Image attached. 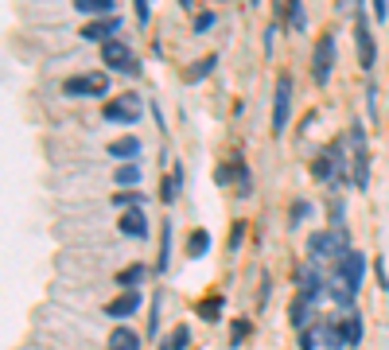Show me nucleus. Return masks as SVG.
I'll return each mask as SVG.
<instances>
[{"label": "nucleus", "instance_id": "1", "mask_svg": "<svg viewBox=\"0 0 389 350\" xmlns=\"http://www.w3.org/2000/svg\"><path fill=\"white\" fill-rule=\"evenodd\" d=\"M312 175L323 187L350 183V136H335V141L312 160Z\"/></svg>", "mask_w": 389, "mask_h": 350}, {"label": "nucleus", "instance_id": "2", "mask_svg": "<svg viewBox=\"0 0 389 350\" xmlns=\"http://www.w3.org/2000/svg\"><path fill=\"white\" fill-rule=\"evenodd\" d=\"M347 136H350V187L366 191V187H370V152H366V129H362V121H355Z\"/></svg>", "mask_w": 389, "mask_h": 350}, {"label": "nucleus", "instance_id": "3", "mask_svg": "<svg viewBox=\"0 0 389 350\" xmlns=\"http://www.w3.org/2000/svg\"><path fill=\"white\" fill-rule=\"evenodd\" d=\"M331 276H335V280L343 284L350 296H358V288H362V280H366V257H362V249H355V245H350V249L343 253L335 265H331Z\"/></svg>", "mask_w": 389, "mask_h": 350}, {"label": "nucleus", "instance_id": "4", "mask_svg": "<svg viewBox=\"0 0 389 350\" xmlns=\"http://www.w3.org/2000/svg\"><path fill=\"white\" fill-rule=\"evenodd\" d=\"M350 245H347V233H338V230H315L312 238H308V253H312V261L315 265H335L343 253H347Z\"/></svg>", "mask_w": 389, "mask_h": 350}, {"label": "nucleus", "instance_id": "5", "mask_svg": "<svg viewBox=\"0 0 389 350\" xmlns=\"http://www.w3.org/2000/svg\"><path fill=\"white\" fill-rule=\"evenodd\" d=\"M102 63H105V70H117V74H140V63H136V55H133V47L128 43H121V39H110V43H102Z\"/></svg>", "mask_w": 389, "mask_h": 350}, {"label": "nucleus", "instance_id": "6", "mask_svg": "<svg viewBox=\"0 0 389 350\" xmlns=\"http://www.w3.org/2000/svg\"><path fill=\"white\" fill-rule=\"evenodd\" d=\"M62 93H67V98H102V93H110V74H102V70L74 74V78L62 82Z\"/></svg>", "mask_w": 389, "mask_h": 350}, {"label": "nucleus", "instance_id": "7", "mask_svg": "<svg viewBox=\"0 0 389 350\" xmlns=\"http://www.w3.org/2000/svg\"><path fill=\"white\" fill-rule=\"evenodd\" d=\"M140 113H144V105H140V98H136V93L110 98V101H105V109H102V117L110 121V125H136V121H140Z\"/></svg>", "mask_w": 389, "mask_h": 350}, {"label": "nucleus", "instance_id": "8", "mask_svg": "<svg viewBox=\"0 0 389 350\" xmlns=\"http://www.w3.org/2000/svg\"><path fill=\"white\" fill-rule=\"evenodd\" d=\"M288 113H292V74L280 70L277 74V98H272V133H284L288 129Z\"/></svg>", "mask_w": 389, "mask_h": 350}, {"label": "nucleus", "instance_id": "9", "mask_svg": "<svg viewBox=\"0 0 389 350\" xmlns=\"http://www.w3.org/2000/svg\"><path fill=\"white\" fill-rule=\"evenodd\" d=\"M331 67H335V35L327 32V35L315 39V51H312V78H315V86H327Z\"/></svg>", "mask_w": 389, "mask_h": 350}, {"label": "nucleus", "instance_id": "10", "mask_svg": "<svg viewBox=\"0 0 389 350\" xmlns=\"http://www.w3.org/2000/svg\"><path fill=\"white\" fill-rule=\"evenodd\" d=\"M296 288H300V296H304L308 304H315V300L327 296V276H319V265H315V261H308V265L296 273Z\"/></svg>", "mask_w": 389, "mask_h": 350}, {"label": "nucleus", "instance_id": "11", "mask_svg": "<svg viewBox=\"0 0 389 350\" xmlns=\"http://www.w3.org/2000/svg\"><path fill=\"white\" fill-rule=\"evenodd\" d=\"M355 51H358V67L374 70V63H378V47H374V35H370V24H366L362 8H358V20H355Z\"/></svg>", "mask_w": 389, "mask_h": 350}, {"label": "nucleus", "instance_id": "12", "mask_svg": "<svg viewBox=\"0 0 389 350\" xmlns=\"http://www.w3.org/2000/svg\"><path fill=\"white\" fill-rule=\"evenodd\" d=\"M117 27H121V16L90 20V24L82 27V39H90V43H110V39H117Z\"/></svg>", "mask_w": 389, "mask_h": 350}, {"label": "nucleus", "instance_id": "13", "mask_svg": "<svg viewBox=\"0 0 389 350\" xmlns=\"http://www.w3.org/2000/svg\"><path fill=\"white\" fill-rule=\"evenodd\" d=\"M133 311H140V288H128L125 296L105 304V316H113V319H128Z\"/></svg>", "mask_w": 389, "mask_h": 350}, {"label": "nucleus", "instance_id": "14", "mask_svg": "<svg viewBox=\"0 0 389 350\" xmlns=\"http://www.w3.org/2000/svg\"><path fill=\"white\" fill-rule=\"evenodd\" d=\"M121 233H125V238H148V218H144V207H133V210H125V214H121Z\"/></svg>", "mask_w": 389, "mask_h": 350}, {"label": "nucleus", "instance_id": "15", "mask_svg": "<svg viewBox=\"0 0 389 350\" xmlns=\"http://www.w3.org/2000/svg\"><path fill=\"white\" fill-rule=\"evenodd\" d=\"M319 342H323V350H343V346H347L343 319H338V323H319Z\"/></svg>", "mask_w": 389, "mask_h": 350}, {"label": "nucleus", "instance_id": "16", "mask_svg": "<svg viewBox=\"0 0 389 350\" xmlns=\"http://www.w3.org/2000/svg\"><path fill=\"white\" fill-rule=\"evenodd\" d=\"M110 156L113 160H136L140 156V141H136V136H121V141H110Z\"/></svg>", "mask_w": 389, "mask_h": 350}, {"label": "nucleus", "instance_id": "17", "mask_svg": "<svg viewBox=\"0 0 389 350\" xmlns=\"http://www.w3.org/2000/svg\"><path fill=\"white\" fill-rule=\"evenodd\" d=\"M74 8L82 12V16H113V8H117V4H113V0H74Z\"/></svg>", "mask_w": 389, "mask_h": 350}, {"label": "nucleus", "instance_id": "18", "mask_svg": "<svg viewBox=\"0 0 389 350\" xmlns=\"http://www.w3.org/2000/svg\"><path fill=\"white\" fill-rule=\"evenodd\" d=\"M113 183H117L121 191H136V183H140V164H121L117 175H113Z\"/></svg>", "mask_w": 389, "mask_h": 350}, {"label": "nucleus", "instance_id": "19", "mask_svg": "<svg viewBox=\"0 0 389 350\" xmlns=\"http://www.w3.org/2000/svg\"><path fill=\"white\" fill-rule=\"evenodd\" d=\"M110 350H140V335L128 331V327H117L110 335Z\"/></svg>", "mask_w": 389, "mask_h": 350}, {"label": "nucleus", "instance_id": "20", "mask_svg": "<svg viewBox=\"0 0 389 350\" xmlns=\"http://www.w3.org/2000/svg\"><path fill=\"white\" fill-rule=\"evenodd\" d=\"M234 179H237V195L249 199V195H253V175H249V167H246L242 156H234Z\"/></svg>", "mask_w": 389, "mask_h": 350}, {"label": "nucleus", "instance_id": "21", "mask_svg": "<svg viewBox=\"0 0 389 350\" xmlns=\"http://www.w3.org/2000/svg\"><path fill=\"white\" fill-rule=\"evenodd\" d=\"M160 261H156V273H168V265H171V218H164V226H160Z\"/></svg>", "mask_w": 389, "mask_h": 350}, {"label": "nucleus", "instance_id": "22", "mask_svg": "<svg viewBox=\"0 0 389 350\" xmlns=\"http://www.w3.org/2000/svg\"><path fill=\"white\" fill-rule=\"evenodd\" d=\"M343 335H347V346H358V342H362V319H358V311H347V316H343Z\"/></svg>", "mask_w": 389, "mask_h": 350}, {"label": "nucleus", "instance_id": "23", "mask_svg": "<svg viewBox=\"0 0 389 350\" xmlns=\"http://www.w3.org/2000/svg\"><path fill=\"white\" fill-rule=\"evenodd\" d=\"M179 183H183V171H179V167H171V175H164L160 199H164V202H176V199H179Z\"/></svg>", "mask_w": 389, "mask_h": 350}, {"label": "nucleus", "instance_id": "24", "mask_svg": "<svg viewBox=\"0 0 389 350\" xmlns=\"http://www.w3.org/2000/svg\"><path fill=\"white\" fill-rule=\"evenodd\" d=\"M308 316H312V304H308L304 296H296V300H292V308H288L292 327H300V331H304V327H308Z\"/></svg>", "mask_w": 389, "mask_h": 350}, {"label": "nucleus", "instance_id": "25", "mask_svg": "<svg viewBox=\"0 0 389 350\" xmlns=\"http://www.w3.org/2000/svg\"><path fill=\"white\" fill-rule=\"evenodd\" d=\"M144 276H148V265H128V268H121V276H117V284L121 288H136V284L144 280Z\"/></svg>", "mask_w": 389, "mask_h": 350}, {"label": "nucleus", "instance_id": "26", "mask_svg": "<svg viewBox=\"0 0 389 350\" xmlns=\"http://www.w3.org/2000/svg\"><path fill=\"white\" fill-rule=\"evenodd\" d=\"M206 249H211V233H206V230H194L191 242H187V257H203Z\"/></svg>", "mask_w": 389, "mask_h": 350}, {"label": "nucleus", "instance_id": "27", "mask_svg": "<svg viewBox=\"0 0 389 350\" xmlns=\"http://www.w3.org/2000/svg\"><path fill=\"white\" fill-rule=\"evenodd\" d=\"M164 346H168V350H187V346H191V327L179 323L176 331L168 335V342H164Z\"/></svg>", "mask_w": 389, "mask_h": 350}, {"label": "nucleus", "instance_id": "28", "mask_svg": "<svg viewBox=\"0 0 389 350\" xmlns=\"http://www.w3.org/2000/svg\"><path fill=\"white\" fill-rule=\"evenodd\" d=\"M284 12H288V27H292V32H304V4H300V0H284Z\"/></svg>", "mask_w": 389, "mask_h": 350}, {"label": "nucleus", "instance_id": "29", "mask_svg": "<svg viewBox=\"0 0 389 350\" xmlns=\"http://www.w3.org/2000/svg\"><path fill=\"white\" fill-rule=\"evenodd\" d=\"M194 311H199L206 323H214V319L222 316V300H218V296H206V300H199V308H194Z\"/></svg>", "mask_w": 389, "mask_h": 350}, {"label": "nucleus", "instance_id": "30", "mask_svg": "<svg viewBox=\"0 0 389 350\" xmlns=\"http://www.w3.org/2000/svg\"><path fill=\"white\" fill-rule=\"evenodd\" d=\"M113 207H125V210L144 207V195L140 191H121V195H113Z\"/></svg>", "mask_w": 389, "mask_h": 350}, {"label": "nucleus", "instance_id": "31", "mask_svg": "<svg viewBox=\"0 0 389 350\" xmlns=\"http://www.w3.org/2000/svg\"><path fill=\"white\" fill-rule=\"evenodd\" d=\"M249 331H253V327H249V319H234V327H230V342H234V346H237V342H246Z\"/></svg>", "mask_w": 389, "mask_h": 350}, {"label": "nucleus", "instance_id": "32", "mask_svg": "<svg viewBox=\"0 0 389 350\" xmlns=\"http://www.w3.org/2000/svg\"><path fill=\"white\" fill-rule=\"evenodd\" d=\"M214 58H218V55H206L203 63H199V67H191V70H187V82H194V78L211 74V70H214Z\"/></svg>", "mask_w": 389, "mask_h": 350}, {"label": "nucleus", "instance_id": "33", "mask_svg": "<svg viewBox=\"0 0 389 350\" xmlns=\"http://www.w3.org/2000/svg\"><path fill=\"white\" fill-rule=\"evenodd\" d=\"M304 218H312V202H308V199H296V202H292V226H300Z\"/></svg>", "mask_w": 389, "mask_h": 350}, {"label": "nucleus", "instance_id": "34", "mask_svg": "<svg viewBox=\"0 0 389 350\" xmlns=\"http://www.w3.org/2000/svg\"><path fill=\"white\" fill-rule=\"evenodd\" d=\"M214 20H218V16H214V12H199V16H194V35L211 32V27H214Z\"/></svg>", "mask_w": 389, "mask_h": 350}, {"label": "nucleus", "instance_id": "35", "mask_svg": "<svg viewBox=\"0 0 389 350\" xmlns=\"http://www.w3.org/2000/svg\"><path fill=\"white\" fill-rule=\"evenodd\" d=\"M160 304H164V296H152V316H148V331H156V327H160Z\"/></svg>", "mask_w": 389, "mask_h": 350}, {"label": "nucleus", "instance_id": "36", "mask_svg": "<svg viewBox=\"0 0 389 350\" xmlns=\"http://www.w3.org/2000/svg\"><path fill=\"white\" fill-rule=\"evenodd\" d=\"M242 238H246V222H237L234 230H230V249H237V245H242Z\"/></svg>", "mask_w": 389, "mask_h": 350}, {"label": "nucleus", "instance_id": "37", "mask_svg": "<svg viewBox=\"0 0 389 350\" xmlns=\"http://www.w3.org/2000/svg\"><path fill=\"white\" fill-rule=\"evenodd\" d=\"M374 20H378V24H385V20H389V4H385V0H374Z\"/></svg>", "mask_w": 389, "mask_h": 350}, {"label": "nucleus", "instance_id": "38", "mask_svg": "<svg viewBox=\"0 0 389 350\" xmlns=\"http://www.w3.org/2000/svg\"><path fill=\"white\" fill-rule=\"evenodd\" d=\"M133 8H136V20H140V27L148 24V0H133Z\"/></svg>", "mask_w": 389, "mask_h": 350}, {"label": "nucleus", "instance_id": "39", "mask_svg": "<svg viewBox=\"0 0 389 350\" xmlns=\"http://www.w3.org/2000/svg\"><path fill=\"white\" fill-rule=\"evenodd\" d=\"M214 183H222V187L230 183V167H218V171H214Z\"/></svg>", "mask_w": 389, "mask_h": 350}, {"label": "nucleus", "instance_id": "40", "mask_svg": "<svg viewBox=\"0 0 389 350\" xmlns=\"http://www.w3.org/2000/svg\"><path fill=\"white\" fill-rule=\"evenodd\" d=\"M176 4H179V8H191V4H194V0H176Z\"/></svg>", "mask_w": 389, "mask_h": 350}, {"label": "nucleus", "instance_id": "41", "mask_svg": "<svg viewBox=\"0 0 389 350\" xmlns=\"http://www.w3.org/2000/svg\"><path fill=\"white\" fill-rule=\"evenodd\" d=\"M350 4H355V0H350ZM358 8H362V0H358Z\"/></svg>", "mask_w": 389, "mask_h": 350}, {"label": "nucleus", "instance_id": "42", "mask_svg": "<svg viewBox=\"0 0 389 350\" xmlns=\"http://www.w3.org/2000/svg\"><path fill=\"white\" fill-rule=\"evenodd\" d=\"M253 4H257V0H253Z\"/></svg>", "mask_w": 389, "mask_h": 350}]
</instances>
